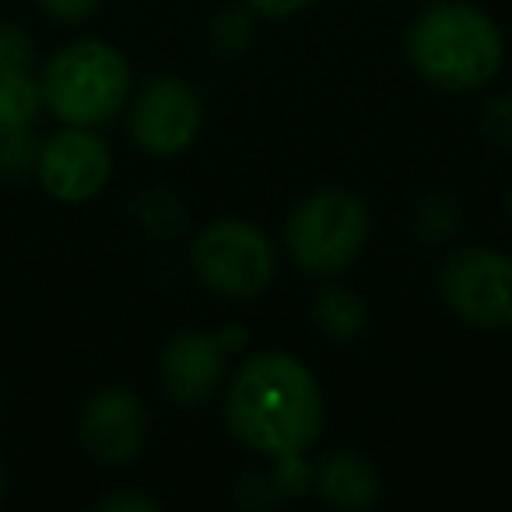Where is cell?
Listing matches in <instances>:
<instances>
[{
	"mask_svg": "<svg viewBox=\"0 0 512 512\" xmlns=\"http://www.w3.org/2000/svg\"><path fill=\"white\" fill-rule=\"evenodd\" d=\"M127 134L141 155L155 162L179 158L204 134V95L179 74H158L134 88L127 102Z\"/></svg>",
	"mask_w": 512,
	"mask_h": 512,
	"instance_id": "obj_6",
	"label": "cell"
},
{
	"mask_svg": "<svg viewBox=\"0 0 512 512\" xmlns=\"http://www.w3.org/2000/svg\"><path fill=\"white\" fill-rule=\"evenodd\" d=\"M481 130L495 148H512V92L495 95L481 113Z\"/></svg>",
	"mask_w": 512,
	"mask_h": 512,
	"instance_id": "obj_20",
	"label": "cell"
},
{
	"mask_svg": "<svg viewBox=\"0 0 512 512\" xmlns=\"http://www.w3.org/2000/svg\"><path fill=\"white\" fill-rule=\"evenodd\" d=\"M0 418H4V397H0Z\"/></svg>",
	"mask_w": 512,
	"mask_h": 512,
	"instance_id": "obj_28",
	"label": "cell"
},
{
	"mask_svg": "<svg viewBox=\"0 0 512 512\" xmlns=\"http://www.w3.org/2000/svg\"><path fill=\"white\" fill-rule=\"evenodd\" d=\"M320 502L341 512H365L383 498V474L358 449H330L316 460V488Z\"/></svg>",
	"mask_w": 512,
	"mask_h": 512,
	"instance_id": "obj_11",
	"label": "cell"
},
{
	"mask_svg": "<svg viewBox=\"0 0 512 512\" xmlns=\"http://www.w3.org/2000/svg\"><path fill=\"white\" fill-rule=\"evenodd\" d=\"M372 239V207L362 193L323 186L292 204L281 225L285 253L309 278L351 271Z\"/></svg>",
	"mask_w": 512,
	"mask_h": 512,
	"instance_id": "obj_4",
	"label": "cell"
},
{
	"mask_svg": "<svg viewBox=\"0 0 512 512\" xmlns=\"http://www.w3.org/2000/svg\"><path fill=\"white\" fill-rule=\"evenodd\" d=\"M235 498H239L242 505H249V509H271V505H281L267 470H246V474L239 477Z\"/></svg>",
	"mask_w": 512,
	"mask_h": 512,
	"instance_id": "obj_22",
	"label": "cell"
},
{
	"mask_svg": "<svg viewBox=\"0 0 512 512\" xmlns=\"http://www.w3.org/2000/svg\"><path fill=\"white\" fill-rule=\"evenodd\" d=\"M439 299L474 330H512V256L495 246L453 249L439 267Z\"/></svg>",
	"mask_w": 512,
	"mask_h": 512,
	"instance_id": "obj_7",
	"label": "cell"
},
{
	"mask_svg": "<svg viewBox=\"0 0 512 512\" xmlns=\"http://www.w3.org/2000/svg\"><path fill=\"white\" fill-rule=\"evenodd\" d=\"M4 498H8V467L0 463V505H4Z\"/></svg>",
	"mask_w": 512,
	"mask_h": 512,
	"instance_id": "obj_26",
	"label": "cell"
},
{
	"mask_svg": "<svg viewBox=\"0 0 512 512\" xmlns=\"http://www.w3.org/2000/svg\"><path fill=\"white\" fill-rule=\"evenodd\" d=\"M74 432H78L81 453L95 467L123 470L148 449L151 411L141 393L127 386H102L85 397Z\"/></svg>",
	"mask_w": 512,
	"mask_h": 512,
	"instance_id": "obj_9",
	"label": "cell"
},
{
	"mask_svg": "<svg viewBox=\"0 0 512 512\" xmlns=\"http://www.w3.org/2000/svg\"><path fill=\"white\" fill-rule=\"evenodd\" d=\"M316 334H323L330 344H351L369 327V302L348 285H323L309 302Z\"/></svg>",
	"mask_w": 512,
	"mask_h": 512,
	"instance_id": "obj_12",
	"label": "cell"
},
{
	"mask_svg": "<svg viewBox=\"0 0 512 512\" xmlns=\"http://www.w3.org/2000/svg\"><path fill=\"white\" fill-rule=\"evenodd\" d=\"M242 4L264 22H285V18H295L306 8H313L316 0H242Z\"/></svg>",
	"mask_w": 512,
	"mask_h": 512,
	"instance_id": "obj_24",
	"label": "cell"
},
{
	"mask_svg": "<svg viewBox=\"0 0 512 512\" xmlns=\"http://www.w3.org/2000/svg\"><path fill=\"white\" fill-rule=\"evenodd\" d=\"M43 109L64 127H109L134 95V67L127 53L99 36L64 43L39 67Z\"/></svg>",
	"mask_w": 512,
	"mask_h": 512,
	"instance_id": "obj_3",
	"label": "cell"
},
{
	"mask_svg": "<svg viewBox=\"0 0 512 512\" xmlns=\"http://www.w3.org/2000/svg\"><path fill=\"white\" fill-rule=\"evenodd\" d=\"M418 81L442 95L484 92L505 67L502 25L474 0H435L418 11L404 36Z\"/></svg>",
	"mask_w": 512,
	"mask_h": 512,
	"instance_id": "obj_2",
	"label": "cell"
},
{
	"mask_svg": "<svg viewBox=\"0 0 512 512\" xmlns=\"http://www.w3.org/2000/svg\"><path fill=\"white\" fill-rule=\"evenodd\" d=\"M113 172L116 155L106 137H102V130L57 123V130L39 141L36 176L32 179L50 200L81 207L99 200L109 190Z\"/></svg>",
	"mask_w": 512,
	"mask_h": 512,
	"instance_id": "obj_8",
	"label": "cell"
},
{
	"mask_svg": "<svg viewBox=\"0 0 512 512\" xmlns=\"http://www.w3.org/2000/svg\"><path fill=\"white\" fill-rule=\"evenodd\" d=\"M267 477H271L274 491L281 502H295V498L313 495L316 488V460L309 453H281L267 460Z\"/></svg>",
	"mask_w": 512,
	"mask_h": 512,
	"instance_id": "obj_14",
	"label": "cell"
},
{
	"mask_svg": "<svg viewBox=\"0 0 512 512\" xmlns=\"http://www.w3.org/2000/svg\"><path fill=\"white\" fill-rule=\"evenodd\" d=\"M463 214L456 207V200L449 193H432L418 204V218H414V232L421 242H446L453 239V232L460 228Z\"/></svg>",
	"mask_w": 512,
	"mask_h": 512,
	"instance_id": "obj_18",
	"label": "cell"
},
{
	"mask_svg": "<svg viewBox=\"0 0 512 512\" xmlns=\"http://www.w3.org/2000/svg\"><path fill=\"white\" fill-rule=\"evenodd\" d=\"M137 221L144 225V232L155 239H172L176 232H183L186 225V207L176 193L169 190H144L137 197Z\"/></svg>",
	"mask_w": 512,
	"mask_h": 512,
	"instance_id": "obj_15",
	"label": "cell"
},
{
	"mask_svg": "<svg viewBox=\"0 0 512 512\" xmlns=\"http://www.w3.org/2000/svg\"><path fill=\"white\" fill-rule=\"evenodd\" d=\"M36 8L57 25H85L102 11V0H36Z\"/></svg>",
	"mask_w": 512,
	"mask_h": 512,
	"instance_id": "obj_21",
	"label": "cell"
},
{
	"mask_svg": "<svg viewBox=\"0 0 512 512\" xmlns=\"http://www.w3.org/2000/svg\"><path fill=\"white\" fill-rule=\"evenodd\" d=\"M39 141L43 137L36 134V127L0 134V183H22L36 176Z\"/></svg>",
	"mask_w": 512,
	"mask_h": 512,
	"instance_id": "obj_17",
	"label": "cell"
},
{
	"mask_svg": "<svg viewBox=\"0 0 512 512\" xmlns=\"http://www.w3.org/2000/svg\"><path fill=\"white\" fill-rule=\"evenodd\" d=\"M253 22H256V15L242 0L232 4V8H221L218 15L211 18V25H207L211 46L221 57H239V53L253 43Z\"/></svg>",
	"mask_w": 512,
	"mask_h": 512,
	"instance_id": "obj_16",
	"label": "cell"
},
{
	"mask_svg": "<svg viewBox=\"0 0 512 512\" xmlns=\"http://www.w3.org/2000/svg\"><path fill=\"white\" fill-rule=\"evenodd\" d=\"M505 214H509V221H512V186H509V193H505Z\"/></svg>",
	"mask_w": 512,
	"mask_h": 512,
	"instance_id": "obj_27",
	"label": "cell"
},
{
	"mask_svg": "<svg viewBox=\"0 0 512 512\" xmlns=\"http://www.w3.org/2000/svg\"><path fill=\"white\" fill-rule=\"evenodd\" d=\"M0 71H39V50L32 32L4 18H0Z\"/></svg>",
	"mask_w": 512,
	"mask_h": 512,
	"instance_id": "obj_19",
	"label": "cell"
},
{
	"mask_svg": "<svg viewBox=\"0 0 512 512\" xmlns=\"http://www.w3.org/2000/svg\"><path fill=\"white\" fill-rule=\"evenodd\" d=\"M214 337H218V344L228 351V355H239V351H246V344H249V330L242 327V323H225L221 330H214Z\"/></svg>",
	"mask_w": 512,
	"mask_h": 512,
	"instance_id": "obj_25",
	"label": "cell"
},
{
	"mask_svg": "<svg viewBox=\"0 0 512 512\" xmlns=\"http://www.w3.org/2000/svg\"><path fill=\"white\" fill-rule=\"evenodd\" d=\"M221 425L249 453H313L327 428V397L316 372L281 348L253 351L221 386Z\"/></svg>",
	"mask_w": 512,
	"mask_h": 512,
	"instance_id": "obj_1",
	"label": "cell"
},
{
	"mask_svg": "<svg viewBox=\"0 0 512 512\" xmlns=\"http://www.w3.org/2000/svg\"><path fill=\"white\" fill-rule=\"evenodd\" d=\"M99 512H162V498L148 491H106L95 498Z\"/></svg>",
	"mask_w": 512,
	"mask_h": 512,
	"instance_id": "obj_23",
	"label": "cell"
},
{
	"mask_svg": "<svg viewBox=\"0 0 512 512\" xmlns=\"http://www.w3.org/2000/svg\"><path fill=\"white\" fill-rule=\"evenodd\" d=\"M232 355L218 344L214 330H176L158 351V386L176 407H204L221 393Z\"/></svg>",
	"mask_w": 512,
	"mask_h": 512,
	"instance_id": "obj_10",
	"label": "cell"
},
{
	"mask_svg": "<svg viewBox=\"0 0 512 512\" xmlns=\"http://www.w3.org/2000/svg\"><path fill=\"white\" fill-rule=\"evenodd\" d=\"M190 271L225 302H253L278 278V246L249 218H214L190 239Z\"/></svg>",
	"mask_w": 512,
	"mask_h": 512,
	"instance_id": "obj_5",
	"label": "cell"
},
{
	"mask_svg": "<svg viewBox=\"0 0 512 512\" xmlns=\"http://www.w3.org/2000/svg\"><path fill=\"white\" fill-rule=\"evenodd\" d=\"M43 113L39 71H0V134L32 130Z\"/></svg>",
	"mask_w": 512,
	"mask_h": 512,
	"instance_id": "obj_13",
	"label": "cell"
}]
</instances>
